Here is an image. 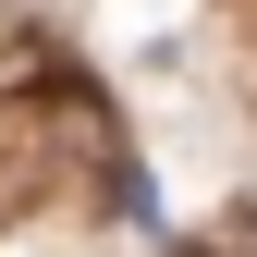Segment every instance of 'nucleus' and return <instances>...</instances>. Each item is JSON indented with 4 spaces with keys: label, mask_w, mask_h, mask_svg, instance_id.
Instances as JSON below:
<instances>
[{
    "label": "nucleus",
    "mask_w": 257,
    "mask_h": 257,
    "mask_svg": "<svg viewBox=\"0 0 257 257\" xmlns=\"http://www.w3.org/2000/svg\"><path fill=\"white\" fill-rule=\"evenodd\" d=\"M245 245H257V208H245Z\"/></svg>",
    "instance_id": "f257e3e1"
},
{
    "label": "nucleus",
    "mask_w": 257,
    "mask_h": 257,
    "mask_svg": "<svg viewBox=\"0 0 257 257\" xmlns=\"http://www.w3.org/2000/svg\"><path fill=\"white\" fill-rule=\"evenodd\" d=\"M184 257H208V245H184Z\"/></svg>",
    "instance_id": "f03ea898"
}]
</instances>
